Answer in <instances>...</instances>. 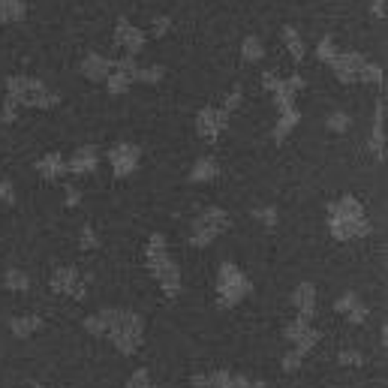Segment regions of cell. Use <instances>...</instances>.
Masks as SVG:
<instances>
[{"label": "cell", "mask_w": 388, "mask_h": 388, "mask_svg": "<svg viewBox=\"0 0 388 388\" xmlns=\"http://www.w3.org/2000/svg\"><path fill=\"white\" fill-rule=\"evenodd\" d=\"M115 40H117V45H124L130 54H135L142 49V42H144V36L135 31V27L126 22V18H117V24H115Z\"/></svg>", "instance_id": "obj_1"}, {"label": "cell", "mask_w": 388, "mask_h": 388, "mask_svg": "<svg viewBox=\"0 0 388 388\" xmlns=\"http://www.w3.org/2000/svg\"><path fill=\"white\" fill-rule=\"evenodd\" d=\"M24 15H27L24 0H0V22H3V24L22 22Z\"/></svg>", "instance_id": "obj_2"}, {"label": "cell", "mask_w": 388, "mask_h": 388, "mask_svg": "<svg viewBox=\"0 0 388 388\" xmlns=\"http://www.w3.org/2000/svg\"><path fill=\"white\" fill-rule=\"evenodd\" d=\"M130 78H133V63L124 60L121 67H117V72L112 76V90H124L126 85H130Z\"/></svg>", "instance_id": "obj_3"}, {"label": "cell", "mask_w": 388, "mask_h": 388, "mask_svg": "<svg viewBox=\"0 0 388 388\" xmlns=\"http://www.w3.org/2000/svg\"><path fill=\"white\" fill-rule=\"evenodd\" d=\"M283 42L289 45V51H292L295 58H301V54H304L301 36H298V31H295V27H283Z\"/></svg>", "instance_id": "obj_4"}, {"label": "cell", "mask_w": 388, "mask_h": 388, "mask_svg": "<svg viewBox=\"0 0 388 388\" xmlns=\"http://www.w3.org/2000/svg\"><path fill=\"white\" fill-rule=\"evenodd\" d=\"M262 54H265V51H262V40H259V36H247V40H244V58H247V60H259Z\"/></svg>", "instance_id": "obj_5"}, {"label": "cell", "mask_w": 388, "mask_h": 388, "mask_svg": "<svg viewBox=\"0 0 388 388\" xmlns=\"http://www.w3.org/2000/svg\"><path fill=\"white\" fill-rule=\"evenodd\" d=\"M85 72H87V78H103V72H106V60L103 58H90L85 60Z\"/></svg>", "instance_id": "obj_6"}, {"label": "cell", "mask_w": 388, "mask_h": 388, "mask_svg": "<svg viewBox=\"0 0 388 388\" xmlns=\"http://www.w3.org/2000/svg\"><path fill=\"white\" fill-rule=\"evenodd\" d=\"M112 157H115V166H117V169H121V175H126V169H130V166H133V160H135V153H133V151H124V148H117V151L112 153Z\"/></svg>", "instance_id": "obj_7"}, {"label": "cell", "mask_w": 388, "mask_h": 388, "mask_svg": "<svg viewBox=\"0 0 388 388\" xmlns=\"http://www.w3.org/2000/svg\"><path fill=\"white\" fill-rule=\"evenodd\" d=\"M319 58H325V60L334 58V42H331V36H325V40L319 42Z\"/></svg>", "instance_id": "obj_8"}, {"label": "cell", "mask_w": 388, "mask_h": 388, "mask_svg": "<svg viewBox=\"0 0 388 388\" xmlns=\"http://www.w3.org/2000/svg\"><path fill=\"white\" fill-rule=\"evenodd\" d=\"M169 18L166 15H157V18H153V36H162V33H166L169 31Z\"/></svg>", "instance_id": "obj_9"}, {"label": "cell", "mask_w": 388, "mask_h": 388, "mask_svg": "<svg viewBox=\"0 0 388 388\" xmlns=\"http://www.w3.org/2000/svg\"><path fill=\"white\" fill-rule=\"evenodd\" d=\"M90 162H94V157H90V151H81L76 157V169H87Z\"/></svg>", "instance_id": "obj_10"}, {"label": "cell", "mask_w": 388, "mask_h": 388, "mask_svg": "<svg viewBox=\"0 0 388 388\" xmlns=\"http://www.w3.org/2000/svg\"><path fill=\"white\" fill-rule=\"evenodd\" d=\"M370 12H373V18H385V0H373V3H370Z\"/></svg>", "instance_id": "obj_11"}, {"label": "cell", "mask_w": 388, "mask_h": 388, "mask_svg": "<svg viewBox=\"0 0 388 388\" xmlns=\"http://www.w3.org/2000/svg\"><path fill=\"white\" fill-rule=\"evenodd\" d=\"M139 76H142L144 81H157V78H160V69H144V72H139Z\"/></svg>", "instance_id": "obj_12"}, {"label": "cell", "mask_w": 388, "mask_h": 388, "mask_svg": "<svg viewBox=\"0 0 388 388\" xmlns=\"http://www.w3.org/2000/svg\"><path fill=\"white\" fill-rule=\"evenodd\" d=\"M211 175V162H199V171H196V178H208Z\"/></svg>", "instance_id": "obj_13"}, {"label": "cell", "mask_w": 388, "mask_h": 388, "mask_svg": "<svg viewBox=\"0 0 388 388\" xmlns=\"http://www.w3.org/2000/svg\"><path fill=\"white\" fill-rule=\"evenodd\" d=\"M331 126H337V130H343V126H346V117H343V115L331 117Z\"/></svg>", "instance_id": "obj_14"}, {"label": "cell", "mask_w": 388, "mask_h": 388, "mask_svg": "<svg viewBox=\"0 0 388 388\" xmlns=\"http://www.w3.org/2000/svg\"><path fill=\"white\" fill-rule=\"evenodd\" d=\"M0 199H6V202L12 199V189H9V184H0Z\"/></svg>", "instance_id": "obj_15"}]
</instances>
